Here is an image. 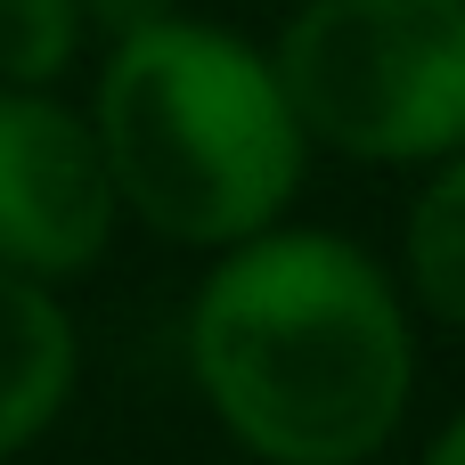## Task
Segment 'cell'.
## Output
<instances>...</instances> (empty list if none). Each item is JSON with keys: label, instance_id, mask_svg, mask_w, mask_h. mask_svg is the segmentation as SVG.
<instances>
[{"label": "cell", "instance_id": "8992f818", "mask_svg": "<svg viewBox=\"0 0 465 465\" xmlns=\"http://www.w3.org/2000/svg\"><path fill=\"white\" fill-rule=\"evenodd\" d=\"M401 294L433 327L465 335V147L425 163L409 221H401Z\"/></svg>", "mask_w": 465, "mask_h": 465}, {"label": "cell", "instance_id": "5b68a950", "mask_svg": "<svg viewBox=\"0 0 465 465\" xmlns=\"http://www.w3.org/2000/svg\"><path fill=\"white\" fill-rule=\"evenodd\" d=\"M82 384V335L49 278L0 262V465L25 458Z\"/></svg>", "mask_w": 465, "mask_h": 465}, {"label": "cell", "instance_id": "9c48e42d", "mask_svg": "<svg viewBox=\"0 0 465 465\" xmlns=\"http://www.w3.org/2000/svg\"><path fill=\"white\" fill-rule=\"evenodd\" d=\"M417 465H465V409H458V417H441V433L425 441V458H417Z\"/></svg>", "mask_w": 465, "mask_h": 465}, {"label": "cell", "instance_id": "ba28073f", "mask_svg": "<svg viewBox=\"0 0 465 465\" xmlns=\"http://www.w3.org/2000/svg\"><path fill=\"white\" fill-rule=\"evenodd\" d=\"M172 8H180V0H82V16H90L98 41H123V33H139V25L172 16Z\"/></svg>", "mask_w": 465, "mask_h": 465}, {"label": "cell", "instance_id": "7a4b0ae2", "mask_svg": "<svg viewBox=\"0 0 465 465\" xmlns=\"http://www.w3.org/2000/svg\"><path fill=\"white\" fill-rule=\"evenodd\" d=\"M90 123L123 221L188 253H221L286 221L311 163L278 65L188 8L106 41Z\"/></svg>", "mask_w": 465, "mask_h": 465}, {"label": "cell", "instance_id": "277c9868", "mask_svg": "<svg viewBox=\"0 0 465 465\" xmlns=\"http://www.w3.org/2000/svg\"><path fill=\"white\" fill-rule=\"evenodd\" d=\"M123 229L90 106L57 82H0V262L25 278H82Z\"/></svg>", "mask_w": 465, "mask_h": 465}, {"label": "cell", "instance_id": "52a82bcc", "mask_svg": "<svg viewBox=\"0 0 465 465\" xmlns=\"http://www.w3.org/2000/svg\"><path fill=\"white\" fill-rule=\"evenodd\" d=\"M82 41V0H0V82H65Z\"/></svg>", "mask_w": 465, "mask_h": 465}, {"label": "cell", "instance_id": "3957f363", "mask_svg": "<svg viewBox=\"0 0 465 465\" xmlns=\"http://www.w3.org/2000/svg\"><path fill=\"white\" fill-rule=\"evenodd\" d=\"M270 65L343 163L425 172L465 147V0H302Z\"/></svg>", "mask_w": 465, "mask_h": 465}, {"label": "cell", "instance_id": "6da1fadb", "mask_svg": "<svg viewBox=\"0 0 465 465\" xmlns=\"http://www.w3.org/2000/svg\"><path fill=\"white\" fill-rule=\"evenodd\" d=\"M188 376L262 465H376L417 401L401 278L335 229H253L188 302Z\"/></svg>", "mask_w": 465, "mask_h": 465}]
</instances>
